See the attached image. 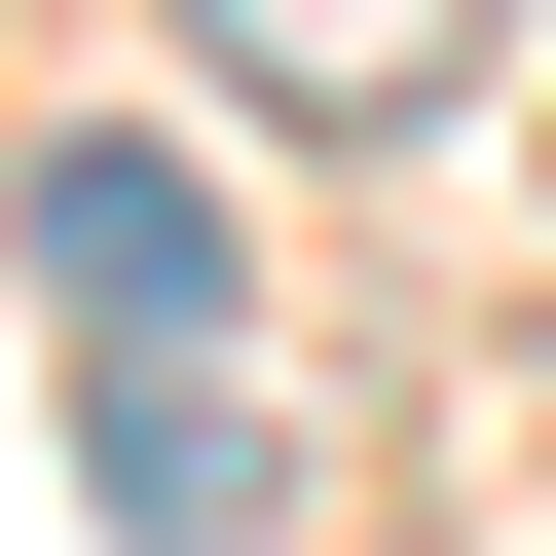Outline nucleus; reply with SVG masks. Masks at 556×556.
<instances>
[{
  "instance_id": "obj_2",
  "label": "nucleus",
  "mask_w": 556,
  "mask_h": 556,
  "mask_svg": "<svg viewBox=\"0 0 556 556\" xmlns=\"http://www.w3.org/2000/svg\"><path fill=\"white\" fill-rule=\"evenodd\" d=\"M112 519H149V556H260V408H223V334H112Z\"/></svg>"
},
{
  "instance_id": "obj_3",
  "label": "nucleus",
  "mask_w": 556,
  "mask_h": 556,
  "mask_svg": "<svg viewBox=\"0 0 556 556\" xmlns=\"http://www.w3.org/2000/svg\"><path fill=\"white\" fill-rule=\"evenodd\" d=\"M186 38H223L260 112H445V38H482V0H186Z\"/></svg>"
},
{
  "instance_id": "obj_1",
  "label": "nucleus",
  "mask_w": 556,
  "mask_h": 556,
  "mask_svg": "<svg viewBox=\"0 0 556 556\" xmlns=\"http://www.w3.org/2000/svg\"><path fill=\"white\" fill-rule=\"evenodd\" d=\"M38 298H75V371H112V334H223V186L75 112V149H38Z\"/></svg>"
}]
</instances>
